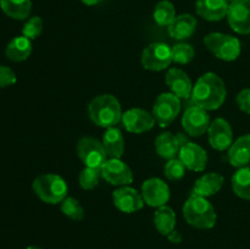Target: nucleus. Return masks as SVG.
<instances>
[{"instance_id": "1", "label": "nucleus", "mask_w": 250, "mask_h": 249, "mask_svg": "<svg viewBox=\"0 0 250 249\" xmlns=\"http://www.w3.org/2000/svg\"><path fill=\"white\" fill-rule=\"evenodd\" d=\"M226 85L224 80L216 73H204L197 81L192 90V100L195 106L204 110H216L226 99Z\"/></svg>"}, {"instance_id": "2", "label": "nucleus", "mask_w": 250, "mask_h": 249, "mask_svg": "<svg viewBox=\"0 0 250 249\" xmlns=\"http://www.w3.org/2000/svg\"><path fill=\"white\" fill-rule=\"evenodd\" d=\"M183 216L190 226L199 229L212 228L216 224V211L204 197L193 193L183 205Z\"/></svg>"}, {"instance_id": "3", "label": "nucleus", "mask_w": 250, "mask_h": 249, "mask_svg": "<svg viewBox=\"0 0 250 249\" xmlns=\"http://www.w3.org/2000/svg\"><path fill=\"white\" fill-rule=\"evenodd\" d=\"M88 115L95 124L110 128L121 121V105L114 95L102 94L89 103Z\"/></svg>"}, {"instance_id": "4", "label": "nucleus", "mask_w": 250, "mask_h": 249, "mask_svg": "<svg viewBox=\"0 0 250 249\" xmlns=\"http://www.w3.org/2000/svg\"><path fill=\"white\" fill-rule=\"evenodd\" d=\"M37 197L48 204H58L67 197V183L55 173H44L38 176L32 185Z\"/></svg>"}, {"instance_id": "5", "label": "nucleus", "mask_w": 250, "mask_h": 249, "mask_svg": "<svg viewBox=\"0 0 250 249\" xmlns=\"http://www.w3.org/2000/svg\"><path fill=\"white\" fill-rule=\"evenodd\" d=\"M204 44L220 60L233 61L241 55V42L229 34L210 33L204 38Z\"/></svg>"}, {"instance_id": "6", "label": "nucleus", "mask_w": 250, "mask_h": 249, "mask_svg": "<svg viewBox=\"0 0 250 249\" xmlns=\"http://www.w3.org/2000/svg\"><path fill=\"white\" fill-rule=\"evenodd\" d=\"M181 111L180 98L173 93H163L156 98L153 106V115L155 122L160 127H167L175 121Z\"/></svg>"}, {"instance_id": "7", "label": "nucleus", "mask_w": 250, "mask_h": 249, "mask_svg": "<svg viewBox=\"0 0 250 249\" xmlns=\"http://www.w3.org/2000/svg\"><path fill=\"white\" fill-rule=\"evenodd\" d=\"M77 154L87 167L102 168L106 161V151L102 142L94 137H82L77 143Z\"/></svg>"}, {"instance_id": "8", "label": "nucleus", "mask_w": 250, "mask_h": 249, "mask_svg": "<svg viewBox=\"0 0 250 249\" xmlns=\"http://www.w3.org/2000/svg\"><path fill=\"white\" fill-rule=\"evenodd\" d=\"M172 62V50L165 43L155 42L146 46L142 53V65L150 71H163Z\"/></svg>"}, {"instance_id": "9", "label": "nucleus", "mask_w": 250, "mask_h": 249, "mask_svg": "<svg viewBox=\"0 0 250 249\" xmlns=\"http://www.w3.org/2000/svg\"><path fill=\"white\" fill-rule=\"evenodd\" d=\"M100 171H102V177L112 186L124 187L133 181L132 170L121 159L110 158L109 160L105 161Z\"/></svg>"}, {"instance_id": "10", "label": "nucleus", "mask_w": 250, "mask_h": 249, "mask_svg": "<svg viewBox=\"0 0 250 249\" xmlns=\"http://www.w3.org/2000/svg\"><path fill=\"white\" fill-rule=\"evenodd\" d=\"M210 116L207 110L199 106L188 107L182 116V126L186 133L192 137H200L208 132L210 126Z\"/></svg>"}, {"instance_id": "11", "label": "nucleus", "mask_w": 250, "mask_h": 249, "mask_svg": "<svg viewBox=\"0 0 250 249\" xmlns=\"http://www.w3.org/2000/svg\"><path fill=\"white\" fill-rule=\"evenodd\" d=\"M227 20L234 32L250 34V0H236L229 2Z\"/></svg>"}, {"instance_id": "12", "label": "nucleus", "mask_w": 250, "mask_h": 249, "mask_svg": "<svg viewBox=\"0 0 250 249\" xmlns=\"http://www.w3.org/2000/svg\"><path fill=\"white\" fill-rule=\"evenodd\" d=\"M142 197L149 207L160 208L170 199V188L160 178H149L142 186Z\"/></svg>"}, {"instance_id": "13", "label": "nucleus", "mask_w": 250, "mask_h": 249, "mask_svg": "<svg viewBox=\"0 0 250 249\" xmlns=\"http://www.w3.org/2000/svg\"><path fill=\"white\" fill-rule=\"evenodd\" d=\"M208 134H209L210 145L219 151L229 149V146L233 143V132H232L231 124L221 117L215 119L210 124Z\"/></svg>"}, {"instance_id": "14", "label": "nucleus", "mask_w": 250, "mask_h": 249, "mask_svg": "<svg viewBox=\"0 0 250 249\" xmlns=\"http://www.w3.org/2000/svg\"><path fill=\"white\" fill-rule=\"evenodd\" d=\"M126 131L131 133H143L150 131L155 124L153 115L143 109H129L125 114H122L121 119Z\"/></svg>"}, {"instance_id": "15", "label": "nucleus", "mask_w": 250, "mask_h": 249, "mask_svg": "<svg viewBox=\"0 0 250 249\" xmlns=\"http://www.w3.org/2000/svg\"><path fill=\"white\" fill-rule=\"evenodd\" d=\"M112 200H114L115 207L120 211L127 212V214L138 211L144 207V199L141 193L127 186L115 190L112 194Z\"/></svg>"}, {"instance_id": "16", "label": "nucleus", "mask_w": 250, "mask_h": 249, "mask_svg": "<svg viewBox=\"0 0 250 249\" xmlns=\"http://www.w3.org/2000/svg\"><path fill=\"white\" fill-rule=\"evenodd\" d=\"M178 155H180V160L189 170L200 172L207 167L208 154L204 150V148H202L198 144L188 142L185 145L181 146Z\"/></svg>"}, {"instance_id": "17", "label": "nucleus", "mask_w": 250, "mask_h": 249, "mask_svg": "<svg viewBox=\"0 0 250 249\" xmlns=\"http://www.w3.org/2000/svg\"><path fill=\"white\" fill-rule=\"evenodd\" d=\"M165 81L171 93L178 98H189L192 95L193 84L187 73L181 68H171L165 76Z\"/></svg>"}, {"instance_id": "18", "label": "nucleus", "mask_w": 250, "mask_h": 249, "mask_svg": "<svg viewBox=\"0 0 250 249\" xmlns=\"http://www.w3.org/2000/svg\"><path fill=\"white\" fill-rule=\"evenodd\" d=\"M227 0H197L195 11L207 21H221L229 12Z\"/></svg>"}, {"instance_id": "19", "label": "nucleus", "mask_w": 250, "mask_h": 249, "mask_svg": "<svg viewBox=\"0 0 250 249\" xmlns=\"http://www.w3.org/2000/svg\"><path fill=\"white\" fill-rule=\"evenodd\" d=\"M229 161L237 168L244 167L250 164V134L239 137L229 149Z\"/></svg>"}, {"instance_id": "20", "label": "nucleus", "mask_w": 250, "mask_h": 249, "mask_svg": "<svg viewBox=\"0 0 250 249\" xmlns=\"http://www.w3.org/2000/svg\"><path fill=\"white\" fill-rule=\"evenodd\" d=\"M195 28H197V20L194 19V16L189 14H183L176 16L172 23L168 26V34L173 39L185 41L192 37Z\"/></svg>"}, {"instance_id": "21", "label": "nucleus", "mask_w": 250, "mask_h": 249, "mask_svg": "<svg viewBox=\"0 0 250 249\" xmlns=\"http://www.w3.org/2000/svg\"><path fill=\"white\" fill-rule=\"evenodd\" d=\"M224 177L220 173H207V175L198 178L194 188H193V193L204 198L211 197V195H215L217 192H220V189L224 186Z\"/></svg>"}, {"instance_id": "22", "label": "nucleus", "mask_w": 250, "mask_h": 249, "mask_svg": "<svg viewBox=\"0 0 250 249\" xmlns=\"http://www.w3.org/2000/svg\"><path fill=\"white\" fill-rule=\"evenodd\" d=\"M103 145L105 151L110 158L120 159L125 153V139L124 134L117 127H110L106 128L104 136H103Z\"/></svg>"}, {"instance_id": "23", "label": "nucleus", "mask_w": 250, "mask_h": 249, "mask_svg": "<svg viewBox=\"0 0 250 249\" xmlns=\"http://www.w3.org/2000/svg\"><path fill=\"white\" fill-rule=\"evenodd\" d=\"M181 142L177 136L170 133V132H165L156 137L155 139V149L156 153L164 159H175V156L180 153L181 149Z\"/></svg>"}, {"instance_id": "24", "label": "nucleus", "mask_w": 250, "mask_h": 249, "mask_svg": "<svg viewBox=\"0 0 250 249\" xmlns=\"http://www.w3.org/2000/svg\"><path fill=\"white\" fill-rule=\"evenodd\" d=\"M5 53H6L7 59L15 61V62H21V61L27 60L32 53L31 39L23 36L16 37L7 44Z\"/></svg>"}, {"instance_id": "25", "label": "nucleus", "mask_w": 250, "mask_h": 249, "mask_svg": "<svg viewBox=\"0 0 250 249\" xmlns=\"http://www.w3.org/2000/svg\"><path fill=\"white\" fill-rule=\"evenodd\" d=\"M0 7L5 15L14 20H26L32 10L31 0H0Z\"/></svg>"}, {"instance_id": "26", "label": "nucleus", "mask_w": 250, "mask_h": 249, "mask_svg": "<svg viewBox=\"0 0 250 249\" xmlns=\"http://www.w3.org/2000/svg\"><path fill=\"white\" fill-rule=\"evenodd\" d=\"M154 225H155L156 229L160 232L164 236H167L168 233L175 229L176 226V214L170 207H163L158 208V210L154 214Z\"/></svg>"}, {"instance_id": "27", "label": "nucleus", "mask_w": 250, "mask_h": 249, "mask_svg": "<svg viewBox=\"0 0 250 249\" xmlns=\"http://www.w3.org/2000/svg\"><path fill=\"white\" fill-rule=\"evenodd\" d=\"M232 188L239 198L250 200V166L237 170L232 177Z\"/></svg>"}, {"instance_id": "28", "label": "nucleus", "mask_w": 250, "mask_h": 249, "mask_svg": "<svg viewBox=\"0 0 250 249\" xmlns=\"http://www.w3.org/2000/svg\"><path fill=\"white\" fill-rule=\"evenodd\" d=\"M154 20L159 26H170L176 19V9L173 4L168 0H161L156 4L153 14Z\"/></svg>"}, {"instance_id": "29", "label": "nucleus", "mask_w": 250, "mask_h": 249, "mask_svg": "<svg viewBox=\"0 0 250 249\" xmlns=\"http://www.w3.org/2000/svg\"><path fill=\"white\" fill-rule=\"evenodd\" d=\"M61 211L65 216L70 217L75 221H81L84 217V210L81 207L80 202L72 197H66L61 202Z\"/></svg>"}, {"instance_id": "30", "label": "nucleus", "mask_w": 250, "mask_h": 249, "mask_svg": "<svg viewBox=\"0 0 250 249\" xmlns=\"http://www.w3.org/2000/svg\"><path fill=\"white\" fill-rule=\"evenodd\" d=\"M171 50H172V61L181 65L189 63L195 55L193 46L187 43L176 44L173 48H171Z\"/></svg>"}, {"instance_id": "31", "label": "nucleus", "mask_w": 250, "mask_h": 249, "mask_svg": "<svg viewBox=\"0 0 250 249\" xmlns=\"http://www.w3.org/2000/svg\"><path fill=\"white\" fill-rule=\"evenodd\" d=\"M102 176V171L100 168L94 167H87L85 166L84 170L80 173V185L83 189L92 190L99 183V178Z\"/></svg>"}, {"instance_id": "32", "label": "nucleus", "mask_w": 250, "mask_h": 249, "mask_svg": "<svg viewBox=\"0 0 250 249\" xmlns=\"http://www.w3.org/2000/svg\"><path fill=\"white\" fill-rule=\"evenodd\" d=\"M43 32V21L39 16H33L24 23L22 28V36L28 39H36Z\"/></svg>"}, {"instance_id": "33", "label": "nucleus", "mask_w": 250, "mask_h": 249, "mask_svg": "<svg viewBox=\"0 0 250 249\" xmlns=\"http://www.w3.org/2000/svg\"><path fill=\"white\" fill-rule=\"evenodd\" d=\"M186 175V166L180 159H171L165 166V176L170 181H178Z\"/></svg>"}, {"instance_id": "34", "label": "nucleus", "mask_w": 250, "mask_h": 249, "mask_svg": "<svg viewBox=\"0 0 250 249\" xmlns=\"http://www.w3.org/2000/svg\"><path fill=\"white\" fill-rule=\"evenodd\" d=\"M16 83V75L7 66L0 65V88L10 87Z\"/></svg>"}, {"instance_id": "35", "label": "nucleus", "mask_w": 250, "mask_h": 249, "mask_svg": "<svg viewBox=\"0 0 250 249\" xmlns=\"http://www.w3.org/2000/svg\"><path fill=\"white\" fill-rule=\"evenodd\" d=\"M237 104L242 111L250 115V88L241 90L237 95Z\"/></svg>"}, {"instance_id": "36", "label": "nucleus", "mask_w": 250, "mask_h": 249, "mask_svg": "<svg viewBox=\"0 0 250 249\" xmlns=\"http://www.w3.org/2000/svg\"><path fill=\"white\" fill-rule=\"evenodd\" d=\"M167 238L171 243H175V244H180L181 242H182V236H181L180 232L176 231V229H173L171 233L167 234Z\"/></svg>"}, {"instance_id": "37", "label": "nucleus", "mask_w": 250, "mask_h": 249, "mask_svg": "<svg viewBox=\"0 0 250 249\" xmlns=\"http://www.w3.org/2000/svg\"><path fill=\"white\" fill-rule=\"evenodd\" d=\"M84 5H88V6H93V5H98L99 2H102L103 0H81Z\"/></svg>"}, {"instance_id": "38", "label": "nucleus", "mask_w": 250, "mask_h": 249, "mask_svg": "<svg viewBox=\"0 0 250 249\" xmlns=\"http://www.w3.org/2000/svg\"><path fill=\"white\" fill-rule=\"evenodd\" d=\"M26 249H42V248H39V247H34V246H31V247H27Z\"/></svg>"}, {"instance_id": "39", "label": "nucleus", "mask_w": 250, "mask_h": 249, "mask_svg": "<svg viewBox=\"0 0 250 249\" xmlns=\"http://www.w3.org/2000/svg\"><path fill=\"white\" fill-rule=\"evenodd\" d=\"M227 1H229V2H233V1H236V0H227Z\"/></svg>"}, {"instance_id": "40", "label": "nucleus", "mask_w": 250, "mask_h": 249, "mask_svg": "<svg viewBox=\"0 0 250 249\" xmlns=\"http://www.w3.org/2000/svg\"><path fill=\"white\" fill-rule=\"evenodd\" d=\"M249 166H250V164H249Z\"/></svg>"}]
</instances>
